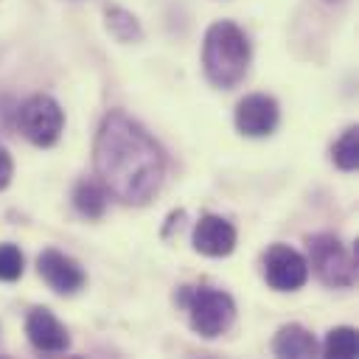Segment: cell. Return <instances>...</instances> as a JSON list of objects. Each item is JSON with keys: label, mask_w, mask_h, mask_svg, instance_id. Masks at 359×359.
Here are the masks:
<instances>
[{"label": "cell", "mask_w": 359, "mask_h": 359, "mask_svg": "<svg viewBox=\"0 0 359 359\" xmlns=\"http://www.w3.org/2000/svg\"><path fill=\"white\" fill-rule=\"evenodd\" d=\"M250 56H252L250 39L236 22L219 20L205 31L202 67L213 87H222V90L236 87L247 76Z\"/></svg>", "instance_id": "obj_2"}, {"label": "cell", "mask_w": 359, "mask_h": 359, "mask_svg": "<svg viewBox=\"0 0 359 359\" xmlns=\"http://www.w3.org/2000/svg\"><path fill=\"white\" fill-rule=\"evenodd\" d=\"M309 266L331 289H348L356 280V261L331 233L309 236Z\"/></svg>", "instance_id": "obj_4"}, {"label": "cell", "mask_w": 359, "mask_h": 359, "mask_svg": "<svg viewBox=\"0 0 359 359\" xmlns=\"http://www.w3.org/2000/svg\"><path fill=\"white\" fill-rule=\"evenodd\" d=\"M11 174H14V163H11V154L8 149L0 143V191L11 182Z\"/></svg>", "instance_id": "obj_17"}, {"label": "cell", "mask_w": 359, "mask_h": 359, "mask_svg": "<svg viewBox=\"0 0 359 359\" xmlns=\"http://www.w3.org/2000/svg\"><path fill=\"white\" fill-rule=\"evenodd\" d=\"M73 208L84 219H101L107 210V188L101 180H79L73 188Z\"/></svg>", "instance_id": "obj_12"}, {"label": "cell", "mask_w": 359, "mask_h": 359, "mask_svg": "<svg viewBox=\"0 0 359 359\" xmlns=\"http://www.w3.org/2000/svg\"><path fill=\"white\" fill-rule=\"evenodd\" d=\"M331 160L342 171H353L359 165V129L356 126H348L339 135V140L331 146Z\"/></svg>", "instance_id": "obj_14"}, {"label": "cell", "mask_w": 359, "mask_h": 359, "mask_svg": "<svg viewBox=\"0 0 359 359\" xmlns=\"http://www.w3.org/2000/svg\"><path fill=\"white\" fill-rule=\"evenodd\" d=\"M36 269H39V278L56 294H76L87 280L79 261L59 252V250H42L39 258H36Z\"/></svg>", "instance_id": "obj_8"}, {"label": "cell", "mask_w": 359, "mask_h": 359, "mask_svg": "<svg viewBox=\"0 0 359 359\" xmlns=\"http://www.w3.org/2000/svg\"><path fill=\"white\" fill-rule=\"evenodd\" d=\"M93 154L101 185L123 205H146L163 185V149L137 121L118 109L101 121Z\"/></svg>", "instance_id": "obj_1"}, {"label": "cell", "mask_w": 359, "mask_h": 359, "mask_svg": "<svg viewBox=\"0 0 359 359\" xmlns=\"http://www.w3.org/2000/svg\"><path fill=\"white\" fill-rule=\"evenodd\" d=\"M107 28L121 39V42H132V39H140V25H137V20L129 14V11H123V8H118V6H112V8H107Z\"/></svg>", "instance_id": "obj_15"}, {"label": "cell", "mask_w": 359, "mask_h": 359, "mask_svg": "<svg viewBox=\"0 0 359 359\" xmlns=\"http://www.w3.org/2000/svg\"><path fill=\"white\" fill-rule=\"evenodd\" d=\"M22 269H25V258H22L20 247L8 244V241L0 244V280L11 283V280H17L22 275Z\"/></svg>", "instance_id": "obj_16"}, {"label": "cell", "mask_w": 359, "mask_h": 359, "mask_svg": "<svg viewBox=\"0 0 359 359\" xmlns=\"http://www.w3.org/2000/svg\"><path fill=\"white\" fill-rule=\"evenodd\" d=\"M278 118H280V109H278V101L272 95H264V93H252V95H244L236 107V129L247 137H266L275 132L278 126Z\"/></svg>", "instance_id": "obj_7"}, {"label": "cell", "mask_w": 359, "mask_h": 359, "mask_svg": "<svg viewBox=\"0 0 359 359\" xmlns=\"http://www.w3.org/2000/svg\"><path fill=\"white\" fill-rule=\"evenodd\" d=\"M264 278L275 292H294L309 280V261L289 244H272L264 252Z\"/></svg>", "instance_id": "obj_6"}, {"label": "cell", "mask_w": 359, "mask_h": 359, "mask_svg": "<svg viewBox=\"0 0 359 359\" xmlns=\"http://www.w3.org/2000/svg\"><path fill=\"white\" fill-rule=\"evenodd\" d=\"M17 123H20V132L39 149H48L53 146L59 137H62V129H65V112L59 107L56 98L45 95V93H36L31 95L20 112H17Z\"/></svg>", "instance_id": "obj_5"}, {"label": "cell", "mask_w": 359, "mask_h": 359, "mask_svg": "<svg viewBox=\"0 0 359 359\" xmlns=\"http://www.w3.org/2000/svg\"><path fill=\"white\" fill-rule=\"evenodd\" d=\"M177 300H180V306H185L191 328L205 339H213V337L224 334L236 320V303L224 289L182 286Z\"/></svg>", "instance_id": "obj_3"}, {"label": "cell", "mask_w": 359, "mask_h": 359, "mask_svg": "<svg viewBox=\"0 0 359 359\" xmlns=\"http://www.w3.org/2000/svg\"><path fill=\"white\" fill-rule=\"evenodd\" d=\"M194 250L208 258H224L236 250V227L213 213H205L194 224Z\"/></svg>", "instance_id": "obj_10"}, {"label": "cell", "mask_w": 359, "mask_h": 359, "mask_svg": "<svg viewBox=\"0 0 359 359\" xmlns=\"http://www.w3.org/2000/svg\"><path fill=\"white\" fill-rule=\"evenodd\" d=\"M25 334H28V342L42 351V353H62L70 348V337H67V328L53 317L50 309H31L28 317H25Z\"/></svg>", "instance_id": "obj_9"}, {"label": "cell", "mask_w": 359, "mask_h": 359, "mask_svg": "<svg viewBox=\"0 0 359 359\" xmlns=\"http://www.w3.org/2000/svg\"><path fill=\"white\" fill-rule=\"evenodd\" d=\"M272 351L278 356H294V359H306L317 353V339L311 337V331H306L297 323H289L283 328H278L275 339H272Z\"/></svg>", "instance_id": "obj_11"}, {"label": "cell", "mask_w": 359, "mask_h": 359, "mask_svg": "<svg viewBox=\"0 0 359 359\" xmlns=\"http://www.w3.org/2000/svg\"><path fill=\"white\" fill-rule=\"evenodd\" d=\"M323 353H325V356H339V359H353V356L359 353V334H356L351 325L331 328V331L325 334Z\"/></svg>", "instance_id": "obj_13"}]
</instances>
